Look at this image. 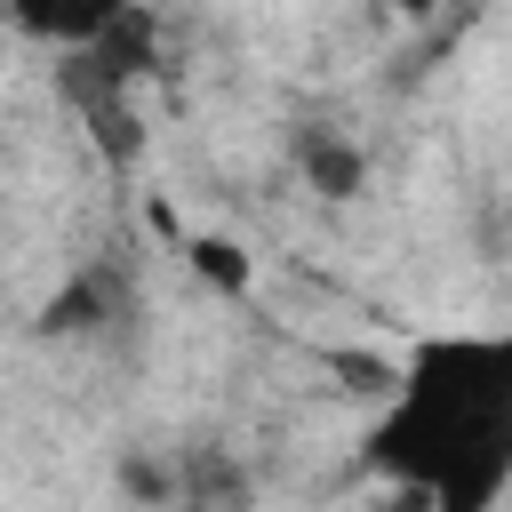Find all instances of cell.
Wrapping results in <instances>:
<instances>
[{
    "instance_id": "1",
    "label": "cell",
    "mask_w": 512,
    "mask_h": 512,
    "mask_svg": "<svg viewBox=\"0 0 512 512\" xmlns=\"http://www.w3.org/2000/svg\"><path fill=\"white\" fill-rule=\"evenodd\" d=\"M136 312V280L120 272V264H80L56 296H48V336H104V328H120Z\"/></svg>"
},
{
    "instance_id": "2",
    "label": "cell",
    "mask_w": 512,
    "mask_h": 512,
    "mask_svg": "<svg viewBox=\"0 0 512 512\" xmlns=\"http://www.w3.org/2000/svg\"><path fill=\"white\" fill-rule=\"evenodd\" d=\"M288 152H296V176H304L320 200H360V184H368V152H360L336 120H304V128L288 136Z\"/></svg>"
},
{
    "instance_id": "3",
    "label": "cell",
    "mask_w": 512,
    "mask_h": 512,
    "mask_svg": "<svg viewBox=\"0 0 512 512\" xmlns=\"http://www.w3.org/2000/svg\"><path fill=\"white\" fill-rule=\"evenodd\" d=\"M256 480L232 448L200 440V448H176V512H248Z\"/></svg>"
},
{
    "instance_id": "4",
    "label": "cell",
    "mask_w": 512,
    "mask_h": 512,
    "mask_svg": "<svg viewBox=\"0 0 512 512\" xmlns=\"http://www.w3.org/2000/svg\"><path fill=\"white\" fill-rule=\"evenodd\" d=\"M120 16H136V0H16V24L56 48H96Z\"/></svg>"
},
{
    "instance_id": "5",
    "label": "cell",
    "mask_w": 512,
    "mask_h": 512,
    "mask_svg": "<svg viewBox=\"0 0 512 512\" xmlns=\"http://www.w3.org/2000/svg\"><path fill=\"white\" fill-rule=\"evenodd\" d=\"M120 488H128L136 504L176 512V456H160V448H128V456H120Z\"/></svg>"
},
{
    "instance_id": "6",
    "label": "cell",
    "mask_w": 512,
    "mask_h": 512,
    "mask_svg": "<svg viewBox=\"0 0 512 512\" xmlns=\"http://www.w3.org/2000/svg\"><path fill=\"white\" fill-rule=\"evenodd\" d=\"M192 264H200L216 288H248V264H240V248H224V240H192Z\"/></svg>"
},
{
    "instance_id": "7",
    "label": "cell",
    "mask_w": 512,
    "mask_h": 512,
    "mask_svg": "<svg viewBox=\"0 0 512 512\" xmlns=\"http://www.w3.org/2000/svg\"><path fill=\"white\" fill-rule=\"evenodd\" d=\"M384 8H400V16H424V8H432V0H384Z\"/></svg>"
}]
</instances>
